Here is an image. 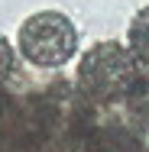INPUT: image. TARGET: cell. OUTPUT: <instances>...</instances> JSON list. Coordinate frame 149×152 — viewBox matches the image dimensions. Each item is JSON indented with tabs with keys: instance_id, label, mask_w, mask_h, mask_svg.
<instances>
[{
	"instance_id": "obj_1",
	"label": "cell",
	"mask_w": 149,
	"mask_h": 152,
	"mask_svg": "<svg viewBox=\"0 0 149 152\" xmlns=\"http://www.w3.org/2000/svg\"><path fill=\"white\" fill-rule=\"evenodd\" d=\"M136 75L139 68L130 55L126 42L101 39L81 55L75 68V84L88 104L101 110H120L130 88L136 84Z\"/></svg>"
},
{
	"instance_id": "obj_2",
	"label": "cell",
	"mask_w": 149,
	"mask_h": 152,
	"mask_svg": "<svg viewBox=\"0 0 149 152\" xmlns=\"http://www.w3.org/2000/svg\"><path fill=\"white\" fill-rule=\"evenodd\" d=\"M81 36L71 23L68 13L62 10H39L26 16L16 29V52L20 58L39 68V71H59L78 55Z\"/></svg>"
},
{
	"instance_id": "obj_3",
	"label": "cell",
	"mask_w": 149,
	"mask_h": 152,
	"mask_svg": "<svg viewBox=\"0 0 149 152\" xmlns=\"http://www.w3.org/2000/svg\"><path fill=\"white\" fill-rule=\"evenodd\" d=\"M120 113L126 117V123L136 133H146L149 136V71H139L136 75V84L130 88Z\"/></svg>"
},
{
	"instance_id": "obj_4",
	"label": "cell",
	"mask_w": 149,
	"mask_h": 152,
	"mask_svg": "<svg viewBox=\"0 0 149 152\" xmlns=\"http://www.w3.org/2000/svg\"><path fill=\"white\" fill-rule=\"evenodd\" d=\"M126 49L139 71H149V3L139 7L126 26Z\"/></svg>"
},
{
	"instance_id": "obj_5",
	"label": "cell",
	"mask_w": 149,
	"mask_h": 152,
	"mask_svg": "<svg viewBox=\"0 0 149 152\" xmlns=\"http://www.w3.org/2000/svg\"><path fill=\"white\" fill-rule=\"evenodd\" d=\"M16 75H20V52H16V45L0 32V88H7Z\"/></svg>"
}]
</instances>
